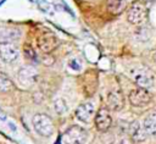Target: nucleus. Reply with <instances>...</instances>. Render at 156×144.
I'll return each mask as SVG.
<instances>
[{
  "instance_id": "nucleus-1",
  "label": "nucleus",
  "mask_w": 156,
  "mask_h": 144,
  "mask_svg": "<svg viewBox=\"0 0 156 144\" xmlns=\"http://www.w3.org/2000/svg\"><path fill=\"white\" fill-rule=\"evenodd\" d=\"M134 82L143 89H150L156 85V76L147 68H136L132 71Z\"/></svg>"
},
{
  "instance_id": "nucleus-2",
  "label": "nucleus",
  "mask_w": 156,
  "mask_h": 144,
  "mask_svg": "<svg viewBox=\"0 0 156 144\" xmlns=\"http://www.w3.org/2000/svg\"><path fill=\"white\" fill-rule=\"evenodd\" d=\"M33 127L37 133L43 137H50L54 133V123L52 120L45 113H37L33 117Z\"/></svg>"
},
{
  "instance_id": "nucleus-3",
  "label": "nucleus",
  "mask_w": 156,
  "mask_h": 144,
  "mask_svg": "<svg viewBox=\"0 0 156 144\" xmlns=\"http://www.w3.org/2000/svg\"><path fill=\"white\" fill-rule=\"evenodd\" d=\"M88 139V132L80 126H71L62 135L63 144H84Z\"/></svg>"
},
{
  "instance_id": "nucleus-4",
  "label": "nucleus",
  "mask_w": 156,
  "mask_h": 144,
  "mask_svg": "<svg viewBox=\"0 0 156 144\" xmlns=\"http://www.w3.org/2000/svg\"><path fill=\"white\" fill-rule=\"evenodd\" d=\"M37 45L39 50L44 54H50L58 45V39L52 32H44L37 39Z\"/></svg>"
},
{
  "instance_id": "nucleus-5",
  "label": "nucleus",
  "mask_w": 156,
  "mask_h": 144,
  "mask_svg": "<svg viewBox=\"0 0 156 144\" xmlns=\"http://www.w3.org/2000/svg\"><path fill=\"white\" fill-rule=\"evenodd\" d=\"M146 17H147V10L141 2H134L127 12L128 21L135 26L143 24L146 21Z\"/></svg>"
},
{
  "instance_id": "nucleus-6",
  "label": "nucleus",
  "mask_w": 156,
  "mask_h": 144,
  "mask_svg": "<svg viewBox=\"0 0 156 144\" xmlns=\"http://www.w3.org/2000/svg\"><path fill=\"white\" fill-rule=\"evenodd\" d=\"M37 77H38V72L32 66H24L20 68L17 73L18 83L23 87H30L32 84H34L37 81Z\"/></svg>"
},
{
  "instance_id": "nucleus-7",
  "label": "nucleus",
  "mask_w": 156,
  "mask_h": 144,
  "mask_svg": "<svg viewBox=\"0 0 156 144\" xmlns=\"http://www.w3.org/2000/svg\"><path fill=\"white\" fill-rule=\"evenodd\" d=\"M129 101L133 106H145L151 101V95L146 89L135 88L129 93Z\"/></svg>"
},
{
  "instance_id": "nucleus-8",
  "label": "nucleus",
  "mask_w": 156,
  "mask_h": 144,
  "mask_svg": "<svg viewBox=\"0 0 156 144\" xmlns=\"http://www.w3.org/2000/svg\"><path fill=\"white\" fill-rule=\"evenodd\" d=\"M20 50L13 43L0 44V59L5 63H12L18 59Z\"/></svg>"
},
{
  "instance_id": "nucleus-9",
  "label": "nucleus",
  "mask_w": 156,
  "mask_h": 144,
  "mask_svg": "<svg viewBox=\"0 0 156 144\" xmlns=\"http://www.w3.org/2000/svg\"><path fill=\"white\" fill-rule=\"evenodd\" d=\"M94 115H95V106L91 101H85L80 104L76 110V117L84 123H89L93 120Z\"/></svg>"
},
{
  "instance_id": "nucleus-10",
  "label": "nucleus",
  "mask_w": 156,
  "mask_h": 144,
  "mask_svg": "<svg viewBox=\"0 0 156 144\" xmlns=\"http://www.w3.org/2000/svg\"><path fill=\"white\" fill-rule=\"evenodd\" d=\"M111 124H112V117H111L108 110L105 107H101L95 116L96 129L100 132H105L111 127Z\"/></svg>"
},
{
  "instance_id": "nucleus-11",
  "label": "nucleus",
  "mask_w": 156,
  "mask_h": 144,
  "mask_svg": "<svg viewBox=\"0 0 156 144\" xmlns=\"http://www.w3.org/2000/svg\"><path fill=\"white\" fill-rule=\"evenodd\" d=\"M106 104H107V107L110 110H113V111H119L123 106H124V99H123V95L119 90H112L107 94V98H106Z\"/></svg>"
},
{
  "instance_id": "nucleus-12",
  "label": "nucleus",
  "mask_w": 156,
  "mask_h": 144,
  "mask_svg": "<svg viewBox=\"0 0 156 144\" xmlns=\"http://www.w3.org/2000/svg\"><path fill=\"white\" fill-rule=\"evenodd\" d=\"M129 134H130L132 139L134 142H136V143L144 142L146 139V135H147L144 126L139 121H133L129 124Z\"/></svg>"
},
{
  "instance_id": "nucleus-13",
  "label": "nucleus",
  "mask_w": 156,
  "mask_h": 144,
  "mask_svg": "<svg viewBox=\"0 0 156 144\" xmlns=\"http://www.w3.org/2000/svg\"><path fill=\"white\" fill-rule=\"evenodd\" d=\"M82 84L84 89H90V94L96 89L98 85V74L95 71H88L82 76Z\"/></svg>"
},
{
  "instance_id": "nucleus-14",
  "label": "nucleus",
  "mask_w": 156,
  "mask_h": 144,
  "mask_svg": "<svg viewBox=\"0 0 156 144\" xmlns=\"http://www.w3.org/2000/svg\"><path fill=\"white\" fill-rule=\"evenodd\" d=\"M143 126L147 134L156 138V111H151L150 113L146 115V117L144 118Z\"/></svg>"
},
{
  "instance_id": "nucleus-15",
  "label": "nucleus",
  "mask_w": 156,
  "mask_h": 144,
  "mask_svg": "<svg viewBox=\"0 0 156 144\" xmlns=\"http://www.w3.org/2000/svg\"><path fill=\"white\" fill-rule=\"evenodd\" d=\"M20 37V32L13 28H0V44L12 43Z\"/></svg>"
},
{
  "instance_id": "nucleus-16",
  "label": "nucleus",
  "mask_w": 156,
  "mask_h": 144,
  "mask_svg": "<svg viewBox=\"0 0 156 144\" xmlns=\"http://www.w3.org/2000/svg\"><path fill=\"white\" fill-rule=\"evenodd\" d=\"M107 10L113 15H119L124 11L127 6V0H107L106 1Z\"/></svg>"
},
{
  "instance_id": "nucleus-17",
  "label": "nucleus",
  "mask_w": 156,
  "mask_h": 144,
  "mask_svg": "<svg viewBox=\"0 0 156 144\" xmlns=\"http://www.w3.org/2000/svg\"><path fill=\"white\" fill-rule=\"evenodd\" d=\"M13 88V83L10 79L7 74L4 72H0V92L1 93H7Z\"/></svg>"
},
{
  "instance_id": "nucleus-18",
  "label": "nucleus",
  "mask_w": 156,
  "mask_h": 144,
  "mask_svg": "<svg viewBox=\"0 0 156 144\" xmlns=\"http://www.w3.org/2000/svg\"><path fill=\"white\" fill-rule=\"evenodd\" d=\"M54 109H55V111H56L58 115H63V113H66L67 110H68L67 104H66L65 100L61 99V98H58V99H56V100L54 101Z\"/></svg>"
},
{
  "instance_id": "nucleus-19",
  "label": "nucleus",
  "mask_w": 156,
  "mask_h": 144,
  "mask_svg": "<svg viewBox=\"0 0 156 144\" xmlns=\"http://www.w3.org/2000/svg\"><path fill=\"white\" fill-rule=\"evenodd\" d=\"M23 52H24V56L28 59V60H30V61H33V62H37L38 60V56H37V52L34 51V49L30 46V45H24V49H23Z\"/></svg>"
},
{
  "instance_id": "nucleus-20",
  "label": "nucleus",
  "mask_w": 156,
  "mask_h": 144,
  "mask_svg": "<svg viewBox=\"0 0 156 144\" xmlns=\"http://www.w3.org/2000/svg\"><path fill=\"white\" fill-rule=\"evenodd\" d=\"M38 6L41 9V11H44L46 13H51L52 6L48 1H45V0H38Z\"/></svg>"
},
{
  "instance_id": "nucleus-21",
  "label": "nucleus",
  "mask_w": 156,
  "mask_h": 144,
  "mask_svg": "<svg viewBox=\"0 0 156 144\" xmlns=\"http://www.w3.org/2000/svg\"><path fill=\"white\" fill-rule=\"evenodd\" d=\"M68 66L73 70V71H80L82 70V63L78 59H71L68 61Z\"/></svg>"
},
{
  "instance_id": "nucleus-22",
  "label": "nucleus",
  "mask_w": 156,
  "mask_h": 144,
  "mask_svg": "<svg viewBox=\"0 0 156 144\" xmlns=\"http://www.w3.org/2000/svg\"><path fill=\"white\" fill-rule=\"evenodd\" d=\"M0 120H1V121H5V120H6V113L1 110V107H0Z\"/></svg>"
},
{
  "instance_id": "nucleus-23",
  "label": "nucleus",
  "mask_w": 156,
  "mask_h": 144,
  "mask_svg": "<svg viewBox=\"0 0 156 144\" xmlns=\"http://www.w3.org/2000/svg\"><path fill=\"white\" fill-rule=\"evenodd\" d=\"M119 144H132V143H130V140H128V139H122Z\"/></svg>"
},
{
  "instance_id": "nucleus-24",
  "label": "nucleus",
  "mask_w": 156,
  "mask_h": 144,
  "mask_svg": "<svg viewBox=\"0 0 156 144\" xmlns=\"http://www.w3.org/2000/svg\"><path fill=\"white\" fill-rule=\"evenodd\" d=\"M154 61H155V63H156V52L154 54Z\"/></svg>"
}]
</instances>
